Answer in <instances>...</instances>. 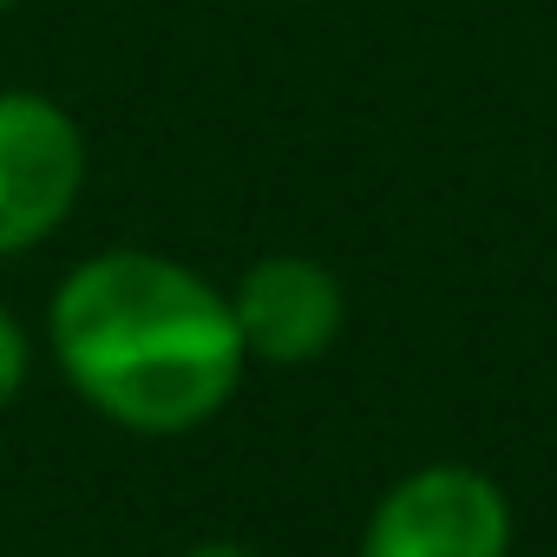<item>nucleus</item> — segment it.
<instances>
[{
	"instance_id": "1",
	"label": "nucleus",
	"mask_w": 557,
	"mask_h": 557,
	"mask_svg": "<svg viewBox=\"0 0 557 557\" xmlns=\"http://www.w3.org/2000/svg\"><path fill=\"white\" fill-rule=\"evenodd\" d=\"M53 348L73 387L132 433H190L243 381L236 309L184 262L106 249L53 296Z\"/></svg>"
},
{
	"instance_id": "2",
	"label": "nucleus",
	"mask_w": 557,
	"mask_h": 557,
	"mask_svg": "<svg viewBox=\"0 0 557 557\" xmlns=\"http://www.w3.org/2000/svg\"><path fill=\"white\" fill-rule=\"evenodd\" d=\"M86 184L79 125L40 92H0V256L53 236Z\"/></svg>"
},
{
	"instance_id": "3",
	"label": "nucleus",
	"mask_w": 557,
	"mask_h": 557,
	"mask_svg": "<svg viewBox=\"0 0 557 557\" xmlns=\"http://www.w3.org/2000/svg\"><path fill=\"white\" fill-rule=\"evenodd\" d=\"M505 492L472 466H426L381 498L361 557H505Z\"/></svg>"
},
{
	"instance_id": "4",
	"label": "nucleus",
	"mask_w": 557,
	"mask_h": 557,
	"mask_svg": "<svg viewBox=\"0 0 557 557\" xmlns=\"http://www.w3.org/2000/svg\"><path fill=\"white\" fill-rule=\"evenodd\" d=\"M230 309L243 348L275 368H302L342 335V283L309 256H262L236 283Z\"/></svg>"
},
{
	"instance_id": "5",
	"label": "nucleus",
	"mask_w": 557,
	"mask_h": 557,
	"mask_svg": "<svg viewBox=\"0 0 557 557\" xmlns=\"http://www.w3.org/2000/svg\"><path fill=\"white\" fill-rule=\"evenodd\" d=\"M21 381H27V335L0 315V407L21 394Z\"/></svg>"
},
{
	"instance_id": "6",
	"label": "nucleus",
	"mask_w": 557,
	"mask_h": 557,
	"mask_svg": "<svg viewBox=\"0 0 557 557\" xmlns=\"http://www.w3.org/2000/svg\"><path fill=\"white\" fill-rule=\"evenodd\" d=\"M190 557H249V550H236V544H203V550H190Z\"/></svg>"
},
{
	"instance_id": "7",
	"label": "nucleus",
	"mask_w": 557,
	"mask_h": 557,
	"mask_svg": "<svg viewBox=\"0 0 557 557\" xmlns=\"http://www.w3.org/2000/svg\"><path fill=\"white\" fill-rule=\"evenodd\" d=\"M0 8H14V0H0Z\"/></svg>"
}]
</instances>
